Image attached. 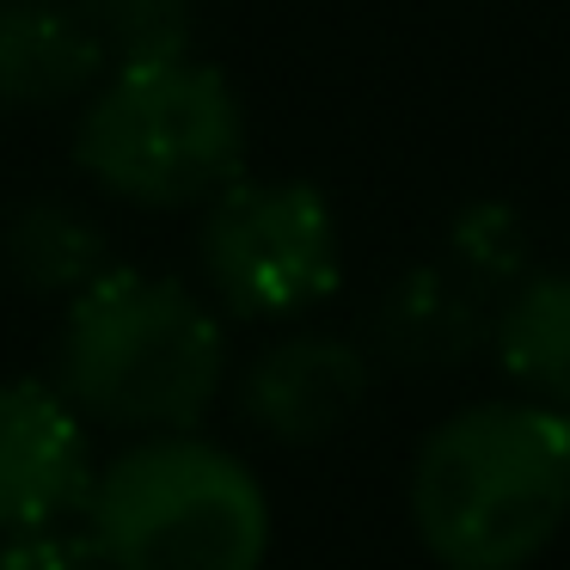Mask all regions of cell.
Returning <instances> with one entry per match:
<instances>
[{"label":"cell","instance_id":"277c9868","mask_svg":"<svg viewBox=\"0 0 570 570\" xmlns=\"http://www.w3.org/2000/svg\"><path fill=\"white\" fill-rule=\"evenodd\" d=\"M75 166L141 209H190L246 173V105L197 56L117 68L87 92Z\"/></svg>","mask_w":570,"mask_h":570},{"label":"cell","instance_id":"3957f363","mask_svg":"<svg viewBox=\"0 0 570 570\" xmlns=\"http://www.w3.org/2000/svg\"><path fill=\"white\" fill-rule=\"evenodd\" d=\"M80 515L105 570H258L271 552L258 472L190 430L124 448Z\"/></svg>","mask_w":570,"mask_h":570},{"label":"cell","instance_id":"8992f818","mask_svg":"<svg viewBox=\"0 0 570 570\" xmlns=\"http://www.w3.org/2000/svg\"><path fill=\"white\" fill-rule=\"evenodd\" d=\"M92 435L87 417L50 381L0 386V533L56 528L92 497Z\"/></svg>","mask_w":570,"mask_h":570},{"label":"cell","instance_id":"5b68a950","mask_svg":"<svg viewBox=\"0 0 570 570\" xmlns=\"http://www.w3.org/2000/svg\"><path fill=\"white\" fill-rule=\"evenodd\" d=\"M197 264L234 320H295L344 283V234L320 185L234 178L203 203Z\"/></svg>","mask_w":570,"mask_h":570},{"label":"cell","instance_id":"5bb4252c","mask_svg":"<svg viewBox=\"0 0 570 570\" xmlns=\"http://www.w3.org/2000/svg\"><path fill=\"white\" fill-rule=\"evenodd\" d=\"M0 570H105L92 533H75L68 521L56 528L0 533Z\"/></svg>","mask_w":570,"mask_h":570},{"label":"cell","instance_id":"30bf717a","mask_svg":"<svg viewBox=\"0 0 570 570\" xmlns=\"http://www.w3.org/2000/svg\"><path fill=\"white\" fill-rule=\"evenodd\" d=\"M491 344L503 374L533 405L570 417V271L521 276L491 320Z\"/></svg>","mask_w":570,"mask_h":570},{"label":"cell","instance_id":"6da1fadb","mask_svg":"<svg viewBox=\"0 0 570 570\" xmlns=\"http://www.w3.org/2000/svg\"><path fill=\"white\" fill-rule=\"evenodd\" d=\"M570 521V417L484 399L423 435L411 528L442 570H528Z\"/></svg>","mask_w":570,"mask_h":570},{"label":"cell","instance_id":"4fadbf2b","mask_svg":"<svg viewBox=\"0 0 570 570\" xmlns=\"http://www.w3.org/2000/svg\"><path fill=\"white\" fill-rule=\"evenodd\" d=\"M448 264L466 271L484 295L515 288L521 264H528V227H521V215L509 203H472V209H460L454 227H448Z\"/></svg>","mask_w":570,"mask_h":570},{"label":"cell","instance_id":"52a82bcc","mask_svg":"<svg viewBox=\"0 0 570 570\" xmlns=\"http://www.w3.org/2000/svg\"><path fill=\"white\" fill-rule=\"evenodd\" d=\"M374 393V362L362 344L332 332H288L264 344L239 374V417L283 448L332 442Z\"/></svg>","mask_w":570,"mask_h":570},{"label":"cell","instance_id":"7a4b0ae2","mask_svg":"<svg viewBox=\"0 0 570 570\" xmlns=\"http://www.w3.org/2000/svg\"><path fill=\"white\" fill-rule=\"evenodd\" d=\"M227 381V337L178 276L105 271L68 301L56 386L87 423L136 435L197 430Z\"/></svg>","mask_w":570,"mask_h":570},{"label":"cell","instance_id":"8fae6325","mask_svg":"<svg viewBox=\"0 0 570 570\" xmlns=\"http://www.w3.org/2000/svg\"><path fill=\"white\" fill-rule=\"evenodd\" d=\"M0 258L13 271L19 288L50 301H75L80 288H92L105 271H117L111 234L92 215H80L62 197H31L7 215L0 227Z\"/></svg>","mask_w":570,"mask_h":570},{"label":"cell","instance_id":"9c48e42d","mask_svg":"<svg viewBox=\"0 0 570 570\" xmlns=\"http://www.w3.org/2000/svg\"><path fill=\"white\" fill-rule=\"evenodd\" d=\"M105 43L80 0H0V111H50L87 99Z\"/></svg>","mask_w":570,"mask_h":570},{"label":"cell","instance_id":"7c38bea8","mask_svg":"<svg viewBox=\"0 0 570 570\" xmlns=\"http://www.w3.org/2000/svg\"><path fill=\"white\" fill-rule=\"evenodd\" d=\"M105 43V62L136 68V62H173L190 56L197 43V0H80Z\"/></svg>","mask_w":570,"mask_h":570},{"label":"cell","instance_id":"ba28073f","mask_svg":"<svg viewBox=\"0 0 570 570\" xmlns=\"http://www.w3.org/2000/svg\"><path fill=\"white\" fill-rule=\"evenodd\" d=\"M497 295H484L466 271L454 264H417L399 283H386V295L368 313V337L386 362L399 368H454L479 344H491Z\"/></svg>","mask_w":570,"mask_h":570}]
</instances>
